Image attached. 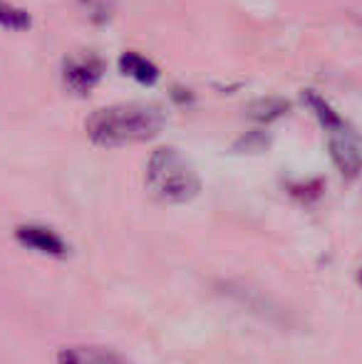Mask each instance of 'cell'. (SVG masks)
<instances>
[{"instance_id": "obj_4", "label": "cell", "mask_w": 362, "mask_h": 364, "mask_svg": "<svg viewBox=\"0 0 362 364\" xmlns=\"http://www.w3.org/2000/svg\"><path fill=\"white\" fill-rule=\"evenodd\" d=\"M107 63L95 50H78L63 60V82L68 92L78 97H87L100 80L105 77Z\"/></svg>"}, {"instance_id": "obj_5", "label": "cell", "mask_w": 362, "mask_h": 364, "mask_svg": "<svg viewBox=\"0 0 362 364\" xmlns=\"http://www.w3.org/2000/svg\"><path fill=\"white\" fill-rule=\"evenodd\" d=\"M15 238L30 250H38L50 258H63L68 255V243L63 240V235H58L48 225H20L15 230Z\"/></svg>"}, {"instance_id": "obj_3", "label": "cell", "mask_w": 362, "mask_h": 364, "mask_svg": "<svg viewBox=\"0 0 362 364\" xmlns=\"http://www.w3.org/2000/svg\"><path fill=\"white\" fill-rule=\"evenodd\" d=\"M305 102L315 112L320 127L328 134V151L333 159L335 168L343 173V178L353 181L362 173V136L358 134L353 124L348 119L338 114L323 97H318L315 92H305Z\"/></svg>"}, {"instance_id": "obj_7", "label": "cell", "mask_w": 362, "mask_h": 364, "mask_svg": "<svg viewBox=\"0 0 362 364\" xmlns=\"http://www.w3.org/2000/svg\"><path fill=\"white\" fill-rule=\"evenodd\" d=\"M119 70L124 77H129V80L139 82V85H144V87H151L159 80V68H156L149 58H144V55H139V53H132V50L129 53H122Z\"/></svg>"}, {"instance_id": "obj_10", "label": "cell", "mask_w": 362, "mask_h": 364, "mask_svg": "<svg viewBox=\"0 0 362 364\" xmlns=\"http://www.w3.org/2000/svg\"><path fill=\"white\" fill-rule=\"evenodd\" d=\"M268 146V136L261 134V132H248L246 136H241V139L236 141L238 151H258V149H266Z\"/></svg>"}, {"instance_id": "obj_2", "label": "cell", "mask_w": 362, "mask_h": 364, "mask_svg": "<svg viewBox=\"0 0 362 364\" xmlns=\"http://www.w3.org/2000/svg\"><path fill=\"white\" fill-rule=\"evenodd\" d=\"M147 188L161 203H188L201 193V176L174 146H159L147 161Z\"/></svg>"}, {"instance_id": "obj_6", "label": "cell", "mask_w": 362, "mask_h": 364, "mask_svg": "<svg viewBox=\"0 0 362 364\" xmlns=\"http://www.w3.org/2000/svg\"><path fill=\"white\" fill-rule=\"evenodd\" d=\"M60 364H129L119 352L110 347H95V345H80L68 347L60 352Z\"/></svg>"}, {"instance_id": "obj_8", "label": "cell", "mask_w": 362, "mask_h": 364, "mask_svg": "<svg viewBox=\"0 0 362 364\" xmlns=\"http://www.w3.org/2000/svg\"><path fill=\"white\" fill-rule=\"evenodd\" d=\"M288 109H290L288 100H280V97H263V100H256L248 105L246 117L251 122L268 124V122H275L278 117H283Z\"/></svg>"}, {"instance_id": "obj_11", "label": "cell", "mask_w": 362, "mask_h": 364, "mask_svg": "<svg viewBox=\"0 0 362 364\" xmlns=\"http://www.w3.org/2000/svg\"><path fill=\"white\" fill-rule=\"evenodd\" d=\"M169 95H171V100H176L179 105H191V102H193V92L186 90V87H181V85L171 87Z\"/></svg>"}, {"instance_id": "obj_9", "label": "cell", "mask_w": 362, "mask_h": 364, "mask_svg": "<svg viewBox=\"0 0 362 364\" xmlns=\"http://www.w3.org/2000/svg\"><path fill=\"white\" fill-rule=\"evenodd\" d=\"M0 25L8 30H15V33H23V30H30L33 18L23 8H15V5L0 0Z\"/></svg>"}, {"instance_id": "obj_1", "label": "cell", "mask_w": 362, "mask_h": 364, "mask_svg": "<svg viewBox=\"0 0 362 364\" xmlns=\"http://www.w3.org/2000/svg\"><path fill=\"white\" fill-rule=\"evenodd\" d=\"M164 124L166 114L161 107L149 102H124L92 112L85 122V132L92 144L117 149L154 139L161 134Z\"/></svg>"}]
</instances>
